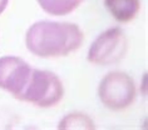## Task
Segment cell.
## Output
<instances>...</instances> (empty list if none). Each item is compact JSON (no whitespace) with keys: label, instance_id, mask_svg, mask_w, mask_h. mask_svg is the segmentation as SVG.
I'll list each match as a JSON object with an SVG mask.
<instances>
[{"label":"cell","instance_id":"obj_7","mask_svg":"<svg viewBox=\"0 0 148 130\" xmlns=\"http://www.w3.org/2000/svg\"><path fill=\"white\" fill-rule=\"evenodd\" d=\"M44 12L49 15L64 16L74 12L83 0H36Z\"/></svg>","mask_w":148,"mask_h":130},{"label":"cell","instance_id":"obj_6","mask_svg":"<svg viewBox=\"0 0 148 130\" xmlns=\"http://www.w3.org/2000/svg\"><path fill=\"white\" fill-rule=\"evenodd\" d=\"M107 10L119 23H129L140 9L139 0H104Z\"/></svg>","mask_w":148,"mask_h":130},{"label":"cell","instance_id":"obj_9","mask_svg":"<svg viewBox=\"0 0 148 130\" xmlns=\"http://www.w3.org/2000/svg\"><path fill=\"white\" fill-rule=\"evenodd\" d=\"M8 3H9V0H0V15H1V14L4 13V10L6 9Z\"/></svg>","mask_w":148,"mask_h":130},{"label":"cell","instance_id":"obj_5","mask_svg":"<svg viewBox=\"0 0 148 130\" xmlns=\"http://www.w3.org/2000/svg\"><path fill=\"white\" fill-rule=\"evenodd\" d=\"M32 68L18 56L0 58V89L18 98L30 76Z\"/></svg>","mask_w":148,"mask_h":130},{"label":"cell","instance_id":"obj_4","mask_svg":"<svg viewBox=\"0 0 148 130\" xmlns=\"http://www.w3.org/2000/svg\"><path fill=\"white\" fill-rule=\"evenodd\" d=\"M127 48V38L123 30L121 28H110L93 42L87 59L94 65H112L124 58Z\"/></svg>","mask_w":148,"mask_h":130},{"label":"cell","instance_id":"obj_1","mask_svg":"<svg viewBox=\"0 0 148 130\" xmlns=\"http://www.w3.org/2000/svg\"><path fill=\"white\" fill-rule=\"evenodd\" d=\"M83 39V31L75 24L38 21L28 29L25 45L36 56L57 58L66 56L79 49Z\"/></svg>","mask_w":148,"mask_h":130},{"label":"cell","instance_id":"obj_8","mask_svg":"<svg viewBox=\"0 0 148 130\" xmlns=\"http://www.w3.org/2000/svg\"><path fill=\"white\" fill-rule=\"evenodd\" d=\"M58 129H60V130H70V129L92 130V129H95V125H94L93 120H92L87 114L73 113V114H69V115H66L65 118L62 119L58 125Z\"/></svg>","mask_w":148,"mask_h":130},{"label":"cell","instance_id":"obj_2","mask_svg":"<svg viewBox=\"0 0 148 130\" xmlns=\"http://www.w3.org/2000/svg\"><path fill=\"white\" fill-rule=\"evenodd\" d=\"M63 95L64 88L60 79L54 73L32 69L28 83L16 99L40 108H50L57 105Z\"/></svg>","mask_w":148,"mask_h":130},{"label":"cell","instance_id":"obj_3","mask_svg":"<svg viewBox=\"0 0 148 130\" xmlns=\"http://www.w3.org/2000/svg\"><path fill=\"white\" fill-rule=\"evenodd\" d=\"M134 80L127 73L110 71L103 78L98 86L101 103L112 111H121L131 106L136 99Z\"/></svg>","mask_w":148,"mask_h":130}]
</instances>
